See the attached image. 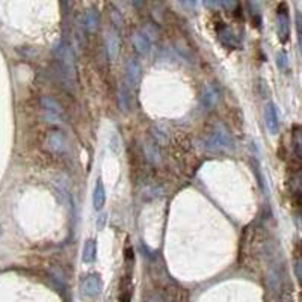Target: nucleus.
Listing matches in <instances>:
<instances>
[{"instance_id":"obj_1","label":"nucleus","mask_w":302,"mask_h":302,"mask_svg":"<svg viewBox=\"0 0 302 302\" xmlns=\"http://www.w3.org/2000/svg\"><path fill=\"white\" fill-rule=\"evenodd\" d=\"M231 145H233V141L230 138V133H228V130L222 124H218L215 127V130L212 132V135L209 136V139L206 142V147L209 150H212V151L228 150Z\"/></svg>"},{"instance_id":"obj_2","label":"nucleus","mask_w":302,"mask_h":302,"mask_svg":"<svg viewBox=\"0 0 302 302\" xmlns=\"http://www.w3.org/2000/svg\"><path fill=\"white\" fill-rule=\"evenodd\" d=\"M56 55H58L59 62L62 64V68H64L65 74H67L70 79H73V77H74L76 68H74V55H73L71 47H70L68 44H62V46L58 49Z\"/></svg>"},{"instance_id":"obj_3","label":"nucleus","mask_w":302,"mask_h":302,"mask_svg":"<svg viewBox=\"0 0 302 302\" xmlns=\"http://www.w3.org/2000/svg\"><path fill=\"white\" fill-rule=\"evenodd\" d=\"M43 109H44V118L49 123H59L62 115V108L58 102H55L52 97H43L41 100Z\"/></svg>"},{"instance_id":"obj_4","label":"nucleus","mask_w":302,"mask_h":302,"mask_svg":"<svg viewBox=\"0 0 302 302\" xmlns=\"http://www.w3.org/2000/svg\"><path fill=\"white\" fill-rule=\"evenodd\" d=\"M80 290L85 296L94 297L102 291V278L97 273H91L85 276L80 282Z\"/></svg>"},{"instance_id":"obj_5","label":"nucleus","mask_w":302,"mask_h":302,"mask_svg":"<svg viewBox=\"0 0 302 302\" xmlns=\"http://www.w3.org/2000/svg\"><path fill=\"white\" fill-rule=\"evenodd\" d=\"M264 124H266L270 135L278 133L279 121H278V114H276V108H275L273 103H269L264 108Z\"/></svg>"},{"instance_id":"obj_6","label":"nucleus","mask_w":302,"mask_h":302,"mask_svg":"<svg viewBox=\"0 0 302 302\" xmlns=\"http://www.w3.org/2000/svg\"><path fill=\"white\" fill-rule=\"evenodd\" d=\"M47 144L55 153H64L67 150V139L62 132H50L47 136Z\"/></svg>"},{"instance_id":"obj_7","label":"nucleus","mask_w":302,"mask_h":302,"mask_svg":"<svg viewBox=\"0 0 302 302\" xmlns=\"http://www.w3.org/2000/svg\"><path fill=\"white\" fill-rule=\"evenodd\" d=\"M276 26H278V37L282 43L287 41L288 38V16L285 11H278L276 16Z\"/></svg>"},{"instance_id":"obj_8","label":"nucleus","mask_w":302,"mask_h":302,"mask_svg":"<svg viewBox=\"0 0 302 302\" xmlns=\"http://www.w3.org/2000/svg\"><path fill=\"white\" fill-rule=\"evenodd\" d=\"M219 100V92L218 89L213 86V85H207L204 89H203V94H201V102L206 108H213Z\"/></svg>"},{"instance_id":"obj_9","label":"nucleus","mask_w":302,"mask_h":302,"mask_svg":"<svg viewBox=\"0 0 302 302\" xmlns=\"http://www.w3.org/2000/svg\"><path fill=\"white\" fill-rule=\"evenodd\" d=\"M132 41H133V46L136 49L138 53L141 55H147L150 52V40L142 34V32H135L133 37H132Z\"/></svg>"},{"instance_id":"obj_10","label":"nucleus","mask_w":302,"mask_h":302,"mask_svg":"<svg viewBox=\"0 0 302 302\" xmlns=\"http://www.w3.org/2000/svg\"><path fill=\"white\" fill-rule=\"evenodd\" d=\"M92 203H94L95 210H102L106 203V190H105L102 180H97V183H95L94 193H92Z\"/></svg>"},{"instance_id":"obj_11","label":"nucleus","mask_w":302,"mask_h":302,"mask_svg":"<svg viewBox=\"0 0 302 302\" xmlns=\"http://www.w3.org/2000/svg\"><path fill=\"white\" fill-rule=\"evenodd\" d=\"M97 254V245L94 239H88L83 245V252H82V260L85 263H94Z\"/></svg>"},{"instance_id":"obj_12","label":"nucleus","mask_w":302,"mask_h":302,"mask_svg":"<svg viewBox=\"0 0 302 302\" xmlns=\"http://www.w3.org/2000/svg\"><path fill=\"white\" fill-rule=\"evenodd\" d=\"M126 71H127V79L130 83H136L141 77V67L136 62V59H129L126 64Z\"/></svg>"},{"instance_id":"obj_13","label":"nucleus","mask_w":302,"mask_h":302,"mask_svg":"<svg viewBox=\"0 0 302 302\" xmlns=\"http://www.w3.org/2000/svg\"><path fill=\"white\" fill-rule=\"evenodd\" d=\"M106 49L109 53V58L114 61L118 56V49H120V43H118V37L114 32H109L106 35Z\"/></svg>"},{"instance_id":"obj_14","label":"nucleus","mask_w":302,"mask_h":302,"mask_svg":"<svg viewBox=\"0 0 302 302\" xmlns=\"http://www.w3.org/2000/svg\"><path fill=\"white\" fill-rule=\"evenodd\" d=\"M117 97H118V106H120V109L123 112H129V109H130V98H129V91H127L126 85H121L118 88Z\"/></svg>"},{"instance_id":"obj_15","label":"nucleus","mask_w":302,"mask_h":302,"mask_svg":"<svg viewBox=\"0 0 302 302\" xmlns=\"http://www.w3.org/2000/svg\"><path fill=\"white\" fill-rule=\"evenodd\" d=\"M83 23H85V29H86V31L94 32V31L97 29V25H98L97 13L92 11V10L86 11V14H85V22H83Z\"/></svg>"},{"instance_id":"obj_16","label":"nucleus","mask_w":302,"mask_h":302,"mask_svg":"<svg viewBox=\"0 0 302 302\" xmlns=\"http://www.w3.org/2000/svg\"><path fill=\"white\" fill-rule=\"evenodd\" d=\"M276 64H278V68L281 70V71H287L288 70V61H287V55L284 53V52H279L278 55H276Z\"/></svg>"},{"instance_id":"obj_17","label":"nucleus","mask_w":302,"mask_h":302,"mask_svg":"<svg viewBox=\"0 0 302 302\" xmlns=\"http://www.w3.org/2000/svg\"><path fill=\"white\" fill-rule=\"evenodd\" d=\"M145 153H147V157H148L151 162H157V160L160 159L159 151L156 150V145H145Z\"/></svg>"},{"instance_id":"obj_18","label":"nucleus","mask_w":302,"mask_h":302,"mask_svg":"<svg viewBox=\"0 0 302 302\" xmlns=\"http://www.w3.org/2000/svg\"><path fill=\"white\" fill-rule=\"evenodd\" d=\"M294 270H296V278H297V281H300V260H299V258L296 260Z\"/></svg>"},{"instance_id":"obj_19","label":"nucleus","mask_w":302,"mask_h":302,"mask_svg":"<svg viewBox=\"0 0 302 302\" xmlns=\"http://www.w3.org/2000/svg\"><path fill=\"white\" fill-rule=\"evenodd\" d=\"M103 225H105V216H100V224H97L98 230H102V228H103Z\"/></svg>"}]
</instances>
